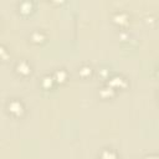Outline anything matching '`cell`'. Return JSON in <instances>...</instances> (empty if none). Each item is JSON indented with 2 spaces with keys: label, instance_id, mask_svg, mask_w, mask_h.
Segmentation results:
<instances>
[{
  "label": "cell",
  "instance_id": "obj_1",
  "mask_svg": "<svg viewBox=\"0 0 159 159\" xmlns=\"http://www.w3.org/2000/svg\"><path fill=\"white\" fill-rule=\"evenodd\" d=\"M6 112L16 119H20L25 116L26 113V107L25 103L20 98H10L6 102Z\"/></svg>",
  "mask_w": 159,
  "mask_h": 159
},
{
  "label": "cell",
  "instance_id": "obj_2",
  "mask_svg": "<svg viewBox=\"0 0 159 159\" xmlns=\"http://www.w3.org/2000/svg\"><path fill=\"white\" fill-rule=\"evenodd\" d=\"M106 84H108L111 88H113L117 92V91L125 89L129 86V82H128V80L123 75L114 73V75H111L109 76V78L107 80V83Z\"/></svg>",
  "mask_w": 159,
  "mask_h": 159
},
{
  "label": "cell",
  "instance_id": "obj_3",
  "mask_svg": "<svg viewBox=\"0 0 159 159\" xmlns=\"http://www.w3.org/2000/svg\"><path fill=\"white\" fill-rule=\"evenodd\" d=\"M14 71H15V73L17 76L25 78V77L31 76V73H32V65L30 63L29 60L21 58L19 61H16V63L14 66Z\"/></svg>",
  "mask_w": 159,
  "mask_h": 159
},
{
  "label": "cell",
  "instance_id": "obj_4",
  "mask_svg": "<svg viewBox=\"0 0 159 159\" xmlns=\"http://www.w3.org/2000/svg\"><path fill=\"white\" fill-rule=\"evenodd\" d=\"M129 19H130L129 14L127 11H124V10H117V11H114L112 14V21H113V24H116L118 26L128 25Z\"/></svg>",
  "mask_w": 159,
  "mask_h": 159
},
{
  "label": "cell",
  "instance_id": "obj_5",
  "mask_svg": "<svg viewBox=\"0 0 159 159\" xmlns=\"http://www.w3.org/2000/svg\"><path fill=\"white\" fill-rule=\"evenodd\" d=\"M47 40V34L42 29H35L30 34V41L35 45H41Z\"/></svg>",
  "mask_w": 159,
  "mask_h": 159
},
{
  "label": "cell",
  "instance_id": "obj_6",
  "mask_svg": "<svg viewBox=\"0 0 159 159\" xmlns=\"http://www.w3.org/2000/svg\"><path fill=\"white\" fill-rule=\"evenodd\" d=\"M52 77L55 80V83H57V84H65L68 81L70 75H68V71L66 68L61 67V68H57V70L53 71Z\"/></svg>",
  "mask_w": 159,
  "mask_h": 159
},
{
  "label": "cell",
  "instance_id": "obj_7",
  "mask_svg": "<svg viewBox=\"0 0 159 159\" xmlns=\"http://www.w3.org/2000/svg\"><path fill=\"white\" fill-rule=\"evenodd\" d=\"M34 7H35V4L30 0H25V1H20L17 4V11L24 15V16H27L30 15L32 11H34Z\"/></svg>",
  "mask_w": 159,
  "mask_h": 159
},
{
  "label": "cell",
  "instance_id": "obj_8",
  "mask_svg": "<svg viewBox=\"0 0 159 159\" xmlns=\"http://www.w3.org/2000/svg\"><path fill=\"white\" fill-rule=\"evenodd\" d=\"M55 84H56V83H55V80H53L52 75H50V73L43 75V76L41 77V80H40V86H41V88L45 89V91L52 89V88L55 87Z\"/></svg>",
  "mask_w": 159,
  "mask_h": 159
},
{
  "label": "cell",
  "instance_id": "obj_9",
  "mask_svg": "<svg viewBox=\"0 0 159 159\" xmlns=\"http://www.w3.org/2000/svg\"><path fill=\"white\" fill-rule=\"evenodd\" d=\"M116 94H117V92H116L113 88H111L108 84L102 86V87L99 88V91H98V96H99L102 99H112V98L116 97Z\"/></svg>",
  "mask_w": 159,
  "mask_h": 159
},
{
  "label": "cell",
  "instance_id": "obj_10",
  "mask_svg": "<svg viewBox=\"0 0 159 159\" xmlns=\"http://www.w3.org/2000/svg\"><path fill=\"white\" fill-rule=\"evenodd\" d=\"M93 67L91 66V65H88V63H83V65H81L80 67H78V70H77V72H78V76L81 77V78H89L92 75H93Z\"/></svg>",
  "mask_w": 159,
  "mask_h": 159
},
{
  "label": "cell",
  "instance_id": "obj_11",
  "mask_svg": "<svg viewBox=\"0 0 159 159\" xmlns=\"http://www.w3.org/2000/svg\"><path fill=\"white\" fill-rule=\"evenodd\" d=\"M99 159H118V154L113 148H103L99 153Z\"/></svg>",
  "mask_w": 159,
  "mask_h": 159
},
{
  "label": "cell",
  "instance_id": "obj_12",
  "mask_svg": "<svg viewBox=\"0 0 159 159\" xmlns=\"http://www.w3.org/2000/svg\"><path fill=\"white\" fill-rule=\"evenodd\" d=\"M9 58H10V52H9L7 47L0 43V60H2V61H7Z\"/></svg>",
  "mask_w": 159,
  "mask_h": 159
},
{
  "label": "cell",
  "instance_id": "obj_13",
  "mask_svg": "<svg viewBox=\"0 0 159 159\" xmlns=\"http://www.w3.org/2000/svg\"><path fill=\"white\" fill-rule=\"evenodd\" d=\"M98 75H99V77L102 78V80H108L109 78V76H111V71H109V68H107V67H102L101 70H99V72H98Z\"/></svg>",
  "mask_w": 159,
  "mask_h": 159
},
{
  "label": "cell",
  "instance_id": "obj_14",
  "mask_svg": "<svg viewBox=\"0 0 159 159\" xmlns=\"http://www.w3.org/2000/svg\"><path fill=\"white\" fill-rule=\"evenodd\" d=\"M119 37H120V40H122V41H129L130 35H129V32H128V31L122 30V31L119 32Z\"/></svg>",
  "mask_w": 159,
  "mask_h": 159
},
{
  "label": "cell",
  "instance_id": "obj_15",
  "mask_svg": "<svg viewBox=\"0 0 159 159\" xmlns=\"http://www.w3.org/2000/svg\"><path fill=\"white\" fill-rule=\"evenodd\" d=\"M143 159H158V154H157V153H149V154H147Z\"/></svg>",
  "mask_w": 159,
  "mask_h": 159
},
{
  "label": "cell",
  "instance_id": "obj_16",
  "mask_svg": "<svg viewBox=\"0 0 159 159\" xmlns=\"http://www.w3.org/2000/svg\"><path fill=\"white\" fill-rule=\"evenodd\" d=\"M147 22H155V17L154 16H150V17L148 16L147 17Z\"/></svg>",
  "mask_w": 159,
  "mask_h": 159
},
{
  "label": "cell",
  "instance_id": "obj_17",
  "mask_svg": "<svg viewBox=\"0 0 159 159\" xmlns=\"http://www.w3.org/2000/svg\"><path fill=\"white\" fill-rule=\"evenodd\" d=\"M0 26H1V19H0Z\"/></svg>",
  "mask_w": 159,
  "mask_h": 159
}]
</instances>
